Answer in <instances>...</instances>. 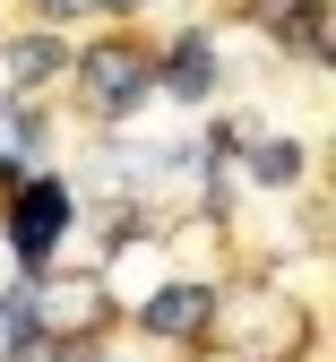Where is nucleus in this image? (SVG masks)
I'll list each match as a JSON object with an SVG mask.
<instances>
[{
    "instance_id": "8",
    "label": "nucleus",
    "mask_w": 336,
    "mask_h": 362,
    "mask_svg": "<svg viewBox=\"0 0 336 362\" xmlns=\"http://www.w3.org/2000/svg\"><path fill=\"white\" fill-rule=\"evenodd\" d=\"M26 147H35V121H26L18 104H0V173H18V164H26Z\"/></svg>"
},
{
    "instance_id": "6",
    "label": "nucleus",
    "mask_w": 336,
    "mask_h": 362,
    "mask_svg": "<svg viewBox=\"0 0 336 362\" xmlns=\"http://www.w3.org/2000/svg\"><path fill=\"white\" fill-rule=\"evenodd\" d=\"M52 69H61V43H52V35H26V43H9V78H18V86H43Z\"/></svg>"
},
{
    "instance_id": "5",
    "label": "nucleus",
    "mask_w": 336,
    "mask_h": 362,
    "mask_svg": "<svg viewBox=\"0 0 336 362\" xmlns=\"http://www.w3.org/2000/svg\"><path fill=\"white\" fill-rule=\"evenodd\" d=\"M164 86H173V95H207V86H216V52H207L199 35H181V43H173V69H164Z\"/></svg>"
},
{
    "instance_id": "9",
    "label": "nucleus",
    "mask_w": 336,
    "mask_h": 362,
    "mask_svg": "<svg viewBox=\"0 0 336 362\" xmlns=\"http://www.w3.org/2000/svg\"><path fill=\"white\" fill-rule=\"evenodd\" d=\"M35 345V320H26V302H0V362L9 354H26Z\"/></svg>"
},
{
    "instance_id": "2",
    "label": "nucleus",
    "mask_w": 336,
    "mask_h": 362,
    "mask_svg": "<svg viewBox=\"0 0 336 362\" xmlns=\"http://www.w3.org/2000/svg\"><path fill=\"white\" fill-rule=\"evenodd\" d=\"M78 86H86L95 112H129L138 95H147V61H138L129 43H104V52H86V78Z\"/></svg>"
},
{
    "instance_id": "11",
    "label": "nucleus",
    "mask_w": 336,
    "mask_h": 362,
    "mask_svg": "<svg viewBox=\"0 0 336 362\" xmlns=\"http://www.w3.org/2000/svg\"><path fill=\"white\" fill-rule=\"evenodd\" d=\"M104 9H138V0H104Z\"/></svg>"
},
{
    "instance_id": "1",
    "label": "nucleus",
    "mask_w": 336,
    "mask_h": 362,
    "mask_svg": "<svg viewBox=\"0 0 336 362\" xmlns=\"http://www.w3.org/2000/svg\"><path fill=\"white\" fill-rule=\"evenodd\" d=\"M26 320L43 337H86L95 320H104V285H95V276H52V285L26 302Z\"/></svg>"
},
{
    "instance_id": "7",
    "label": "nucleus",
    "mask_w": 336,
    "mask_h": 362,
    "mask_svg": "<svg viewBox=\"0 0 336 362\" xmlns=\"http://www.w3.org/2000/svg\"><path fill=\"white\" fill-rule=\"evenodd\" d=\"M242 139H250V164H259V181H294V173H302V147L259 139V129H242Z\"/></svg>"
},
{
    "instance_id": "10",
    "label": "nucleus",
    "mask_w": 336,
    "mask_h": 362,
    "mask_svg": "<svg viewBox=\"0 0 336 362\" xmlns=\"http://www.w3.org/2000/svg\"><path fill=\"white\" fill-rule=\"evenodd\" d=\"M43 18H78V9H104V0H35Z\"/></svg>"
},
{
    "instance_id": "3",
    "label": "nucleus",
    "mask_w": 336,
    "mask_h": 362,
    "mask_svg": "<svg viewBox=\"0 0 336 362\" xmlns=\"http://www.w3.org/2000/svg\"><path fill=\"white\" fill-rule=\"evenodd\" d=\"M61 224H69V190H61V181L18 190V207H9V242H18V259H43V250L61 242Z\"/></svg>"
},
{
    "instance_id": "4",
    "label": "nucleus",
    "mask_w": 336,
    "mask_h": 362,
    "mask_svg": "<svg viewBox=\"0 0 336 362\" xmlns=\"http://www.w3.org/2000/svg\"><path fill=\"white\" fill-rule=\"evenodd\" d=\"M147 328H156V337H199V328H207V285L156 293V302H147Z\"/></svg>"
}]
</instances>
